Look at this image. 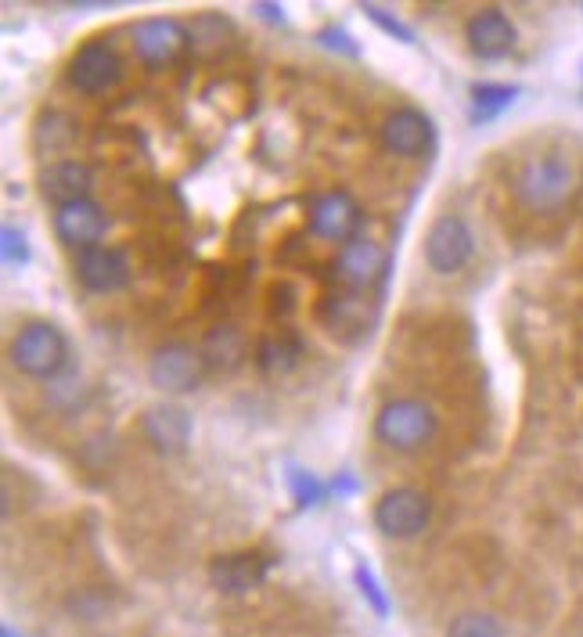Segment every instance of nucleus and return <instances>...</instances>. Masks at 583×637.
<instances>
[{
	"mask_svg": "<svg viewBox=\"0 0 583 637\" xmlns=\"http://www.w3.org/2000/svg\"><path fill=\"white\" fill-rule=\"evenodd\" d=\"M436 411L422 400H411V396H396L389 404H382L375 418V436L386 443L396 454H418L436 440Z\"/></svg>",
	"mask_w": 583,
	"mask_h": 637,
	"instance_id": "obj_1",
	"label": "nucleus"
},
{
	"mask_svg": "<svg viewBox=\"0 0 583 637\" xmlns=\"http://www.w3.org/2000/svg\"><path fill=\"white\" fill-rule=\"evenodd\" d=\"M8 360L26 378H54L69 360V339L51 321H29L15 332Z\"/></svg>",
	"mask_w": 583,
	"mask_h": 637,
	"instance_id": "obj_2",
	"label": "nucleus"
},
{
	"mask_svg": "<svg viewBox=\"0 0 583 637\" xmlns=\"http://www.w3.org/2000/svg\"><path fill=\"white\" fill-rule=\"evenodd\" d=\"M569 195H573V170L558 155L530 159L515 177V198L533 213H551V209L566 206Z\"/></svg>",
	"mask_w": 583,
	"mask_h": 637,
	"instance_id": "obj_3",
	"label": "nucleus"
},
{
	"mask_svg": "<svg viewBox=\"0 0 583 637\" xmlns=\"http://www.w3.org/2000/svg\"><path fill=\"white\" fill-rule=\"evenodd\" d=\"M206 371H209L206 357H202L195 346H188V342H166V346H159V350L152 353V364H148L152 386L170 396L195 393V389L202 386Z\"/></svg>",
	"mask_w": 583,
	"mask_h": 637,
	"instance_id": "obj_4",
	"label": "nucleus"
},
{
	"mask_svg": "<svg viewBox=\"0 0 583 637\" xmlns=\"http://www.w3.org/2000/svg\"><path fill=\"white\" fill-rule=\"evenodd\" d=\"M472 249H476L472 227H468L458 213L436 216L429 224V231H425L422 252L432 274H458V270L472 260Z\"/></svg>",
	"mask_w": 583,
	"mask_h": 637,
	"instance_id": "obj_5",
	"label": "nucleus"
},
{
	"mask_svg": "<svg viewBox=\"0 0 583 637\" xmlns=\"http://www.w3.org/2000/svg\"><path fill=\"white\" fill-rule=\"evenodd\" d=\"M371 519H375V526L386 533V537L411 540L429 526L432 501L422 490H414V486H396V490H386V494L378 497Z\"/></svg>",
	"mask_w": 583,
	"mask_h": 637,
	"instance_id": "obj_6",
	"label": "nucleus"
},
{
	"mask_svg": "<svg viewBox=\"0 0 583 637\" xmlns=\"http://www.w3.org/2000/svg\"><path fill=\"white\" fill-rule=\"evenodd\" d=\"M130 44H134L141 62L159 69V65H173L180 54L188 51L191 36H188V26H180L177 18L152 15L130 26Z\"/></svg>",
	"mask_w": 583,
	"mask_h": 637,
	"instance_id": "obj_7",
	"label": "nucleus"
},
{
	"mask_svg": "<svg viewBox=\"0 0 583 637\" xmlns=\"http://www.w3.org/2000/svg\"><path fill=\"white\" fill-rule=\"evenodd\" d=\"M386 278V249L371 238H353V242L339 245V256H335V285L353 292V296H364L368 288H375L378 281Z\"/></svg>",
	"mask_w": 583,
	"mask_h": 637,
	"instance_id": "obj_8",
	"label": "nucleus"
},
{
	"mask_svg": "<svg viewBox=\"0 0 583 637\" xmlns=\"http://www.w3.org/2000/svg\"><path fill=\"white\" fill-rule=\"evenodd\" d=\"M69 83L80 94H105V90H112L119 83V76H123V58L116 54V47L105 44V40H90V44H83L80 51L72 54L69 62Z\"/></svg>",
	"mask_w": 583,
	"mask_h": 637,
	"instance_id": "obj_9",
	"label": "nucleus"
},
{
	"mask_svg": "<svg viewBox=\"0 0 583 637\" xmlns=\"http://www.w3.org/2000/svg\"><path fill=\"white\" fill-rule=\"evenodd\" d=\"M72 274H76V281H80L87 292L108 296V292H119V288L130 285V260H126L123 249L98 245V249L76 252Z\"/></svg>",
	"mask_w": 583,
	"mask_h": 637,
	"instance_id": "obj_10",
	"label": "nucleus"
},
{
	"mask_svg": "<svg viewBox=\"0 0 583 637\" xmlns=\"http://www.w3.org/2000/svg\"><path fill=\"white\" fill-rule=\"evenodd\" d=\"M360 227V206L350 191H324L310 202V234L324 242H353Z\"/></svg>",
	"mask_w": 583,
	"mask_h": 637,
	"instance_id": "obj_11",
	"label": "nucleus"
},
{
	"mask_svg": "<svg viewBox=\"0 0 583 637\" xmlns=\"http://www.w3.org/2000/svg\"><path fill=\"white\" fill-rule=\"evenodd\" d=\"M105 231H108V213L94 198H83V202L54 209V234H58V242H62L65 249H76V252L98 249V245H105L101 242Z\"/></svg>",
	"mask_w": 583,
	"mask_h": 637,
	"instance_id": "obj_12",
	"label": "nucleus"
},
{
	"mask_svg": "<svg viewBox=\"0 0 583 637\" xmlns=\"http://www.w3.org/2000/svg\"><path fill=\"white\" fill-rule=\"evenodd\" d=\"M270 558L263 551H227L209 562V580L220 594H245L267 580Z\"/></svg>",
	"mask_w": 583,
	"mask_h": 637,
	"instance_id": "obj_13",
	"label": "nucleus"
},
{
	"mask_svg": "<svg viewBox=\"0 0 583 637\" xmlns=\"http://www.w3.org/2000/svg\"><path fill=\"white\" fill-rule=\"evenodd\" d=\"M382 144L400 159H418L436 144V130H432L429 116L418 108H396L382 123Z\"/></svg>",
	"mask_w": 583,
	"mask_h": 637,
	"instance_id": "obj_14",
	"label": "nucleus"
},
{
	"mask_svg": "<svg viewBox=\"0 0 583 637\" xmlns=\"http://www.w3.org/2000/svg\"><path fill=\"white\" fill-rule=\"evenodd\" d=\"M465 36H468V47H472V54H476V58H483V62L504 58V54H512L515 44H519L515 22L504 15L501 8L476 11V15L468 18Z\"/></svg>",
	"mask_w": 583,
	"mask_h": 637,
	"instance_id": "obj_15",
	"label": "nucleus"
},
{
	"mask_svg": "<svg viewBox=\"0 0 583 637\" xmlns=\"http://www.w3.org/2000/svg\"><path fill=\"white\" fill-rule=\"evenodd\" d=\"M90 188H94V170L80 159H58L51 166H44V173H40V195L54 209L90 198Z\"/></svg>",
	"mask_w": 583,
	"mask_h": 637,
	"instance_id": "obj_16",
	"label": "nucleus"
},
{
	"mask_svg": "<svg viewBox=\"0 0 583 637\" xmlns=\"http://www.w3.org/2000/svg\"><path fill=\"white\" fill-rule=\"evenodd\" d=\"M141 436L159 454H180L191 440V418L177 404H155L141 414Z\"/></svg>",
	"mask_w": 583,
	"mask_h": 637,
	"instance_id": "obj_17",
	"label": "nucleus"
},
{
	"mask_svg": "<svg viewBox=\"0 0 583 637\" xmlns=\"http://www.w3.org/2000/svg\"><path fill=\"white\" fill-rule=\"evenodd\" d=\"M202 357H206L209 368L216 371H231L238 360L245 357V339L242 332L234 328V324H216L209 328L206 335V346H202Z\"/></svg>",
	"mask_w": 583,
	"mask_h": 637,
	"instance_id": "obj_18",
	"label": "nucleus"
},
{
	"mask_svg": "<svg viewBox=\"0 0 583 637\" xmlns=\"http://www.w3.org/2000/svg\"><path fill=\"white\" fill-rule=\"evenodd\" d=\"M303 360V346L288 335H274V339H263L260 350H256V368L263 375H288L296 371V364Z\"/></svg>",
	"mask_w": 583,
	"mask_h": 637,
	"instance_id": "obj_19",
	"label": "nucleus"
},
{
	"mask_svg": "<svg viewBox=\"0 0 583 637\" xmlns=\"http://www.w3.org/2000/svg\"><path fill=\"white\" fill-rule=\"evenodd\" d=\"M519 87H508V83H476L472 87V123H490L512 105Z\"/></svg>",
	"mask_w": 583,
	"mask_h": 637,
	"instance_id": "obj_20",
	"label": "nucleus"
},
{
	"mask_svg": "<svg viewBox=\"0 0 583 637\" xmlns=\"http://www.w3.org/2000/svg\"><path fill=\"white\" fill-rule=\"evenodd\" d=\"M447 637H508L497 616L490 612H458L447 623Z\"/></svg>",
	"mask_w": 583,
	"mask_h": 637,
	"instance_id": "obj_21",
	"label": "nucleus"
},
{
	"mask_svg": "<svg viewBox=\"0 0 583 637\" xmlns=\"http://www.w3.org/2000/svg\"><path fill=\"white\" fill-rule=\"evenodd\" d=\"M36 137L44 141V148H65L76 137V119L62 116V112H47V116H40Z\"/></svg>",
	"mask_w": 583,
	"mask_h": 637,
	"instance_id": "obj_22",
	"label": "nucleus"
},
{
	"mask_svg": "<svg viewBox=\"0 0 583 637\" xmlns=\"http://www.w3.org/2000/svg\"><path fill=\"white\" fill-rule=\"evenodd\" d=\"M357 587L364 591V598L371 602V609H375V616H389V598L382 594V587H378V580L371 576L368 566H357Z\"/></svg>",
	"mask_w": 583,
	"mask_h": 637,
	"instance_id": "obj_23",
	"label": "nucleus"
},
{
	"mask_svg": "<svg viewBox=\"0 0 583 637\" xmlns=\"http://www.w3.org/2000/svg\"><path fill=\"white\" fill-rule=\"evenodd\" d=\"M26 242H22V231H15V227H4V260L8 263H26Z\"/></svg>",
	"mask_w": 583,
	"mask_h": 637,
	"instance_id": "obj_24",
	"label": "nucleus"
},
{
	"mask_svg": "<svg viewBox=\"0 0 583 637\" xmlns=\"http://www.w3.org/2000/svg\"><path fill=\"white\" fill-rule=\"evenodd\" d=\"M368 15L375 18V22H378V26H382V29H393V33H396V40H404V44H411V29H407V26H400V22H396V18L378 15V8H375V4H368Z\"/></svg>",
	"mask_w": 583,
	"mask_h": 637,
	"instance_id": "obj_25",
	"label": "nucleus"
},
{
	"mask_svg": "<svg viewBox=\"0 0 583 637\" xmlns=\"http://www.w3.org/2000/svg\"><path fill=\"white\" fill-rule=\"evenodd\" d=\"M0 637H15V634H11V630H8V627H4V630H0Z\"/></svg>",
	"mask_w": 583,
	"mask_h": 637,
	"instance_id": "obj_26",
	"label": "nucleus"
}]
</instances>
